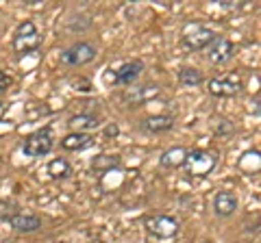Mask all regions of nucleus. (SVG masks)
Wrapping results in <instances>:
<instances>
[{
	"label": "nucleus",
	"mask_w": 261,
	"mask_h": 243,
	"mask_svg": "<svg viewBox=\"0 0 261 243\" xmlns=\"http://www.w3.org/2000/svg\"><path fill=\"white\" fill-rule=\"evenodd\" d=\"M216 165H218V157L214 155V152H209V150H190L181 167H185L187 176L205 178L207 174L214 172Z\"/></svg>",
	"instance_id": "1"
},
{
	"label": "nucleus",
	"mask_w": 261,
	"mask_h": 243,
	"mask_svg": "<svg viewBox=\"0 0 261 243\" xmlns=\"http://www.w3.org/2000/svg\"><path fill=\"white\" fill-rule=\"evenodd\" d=\"M39 44H42V37H39V31L35 26V22L31 20H24L18 24L15 28V35H13V50L18 56H24L29 52H35Z\"/></svg>",
	"instance_id": "2"
},
{
	"label": "nucleus",
	"mask_w": 261,
	"mask_h": 243,
	"mask_svg": "<svg viewBox=\"0 0 261 243\" xmlns=\"http://www.w3.org/2000/svg\"><path fill=\"white\" fill-rule=\"evenodd\" d=\"M216 37H218L216 31L202 26V24L192 22L183 28L181 44H183V48H187V50H205V48H209L211 44H214Z\"/></svg>",
	"instance_id": "3"
},
{
	"label": "nucleus",
	"mask_w": 261,
	"mask_h": 243,
	"mask_svg": "<svg viewBox=\"0 0 261 243\" xmlns=\"http://www.w3.org/2000/svg\"><path fill=\"white\" fill-rule=\"evenodd\" d=\"M53 143H55V137H53L50 128H39V131H35L24 141V155L31 159L46 157L48 152L53 150Z\"/></svg>",
	"instance_id": "4"
},
{
	"label": "nucleus",
	"mask_w": 261,
	"mask_h": 243,
	"mask_svg": "<svg viewBox=\"0 0 261 243\" xmlns=\"http://www.w3.org/2000/svg\"><path fill=\"white\" fill-rule=\"evenodd\" d=\"M144 226L157 239H172L178 232V222L170 215H148L144 220Z\"/></svg>",
	"instance_id": "5"
},
{
	"label": "nucleus",
	"mask_w": 261,
	"mask_h": 243,
	"mask_svg": "<svg viewBox=\"0 0 261 243\" xmlns=\"http://www.w3.org/2000/svg\"><path fill=\"white\" fill-rule=\"evenodd\" d=\"M94 59H96V48L87 42H79L61 52V63L63 66H72V68L87 66V63H92Z\"/></svg>",
	"instance_id": "6"
},
{
	"label": "nucleus",
	"mask_w": 261,
	"mask_h": 243,
	"mask_svg": "<svg viewBox=\"0 0 261 243\" xmlns=\"http://www.w3.org/2000/svg\"><path fill=\"white\" fill-rule=\"evenodd\" d=\"M209 94L211 96H218V98H233L242 92V80L240 76L235 74H226V76H220V78H211L209 83Z\"/></svg>",
	"instance_id": "7"
},
{
	"label": "nucleus",
	"mask_w": 261,
	"mask_h": 243,
	"mask_svg": "<svg viewBox=\"0 0 261 243\" xmlns=\"http://www.w3.org/2000/svg\"><path fill=\"white\" fill-rule=\"evenodd\" d=\"M113 74L107 76V80L111 83H116V85H126L130 87V83H135L137 78H140V74L144 72V63L140 59H133V61H126V63H122V66L118 70H111Z\"/></svg>",
	"instance_id": "8"
},
{
	"label": "nucleus",
	"mask_w": 261,
	"mask_h": 243,
	"mask_svg": "<svg viewBox=\"0 0 261 243\" xmlns=\"http://www.w3.org/2000/svg\"><path fill=\"white\" fill-rule=\"evenodd\" d=\"M233 54H235V46L231 39H226V37H216L214 39V44L209 46V52H207V59L214 63V66H224V63H228L233 59Z\"/></svg>",
	"instance_id": "9"
},
{
	"label": "nucleus",
	"mask_w": 261,
	"mask_h": 243,
	"mask_svg": "<svg viewBox=\"0 0 261 243\" xmlns=\"http://www.w3.org/2000/svg\"><path fill=\"white\" fill-rule=\"evenodd\" d=\"M157 94H159V87L154 83L142 85V87H128V89H124V94H122V100L126 104H142L146 100L154 98Z\"/></svg>",
	"instance_id": "10"
},
{
	"label": "nucleus",
	"mask_w": 261,
	"mask_h": 243,
	"mask_svg": "<svg viewBox=\"0 0 261 243\" xmlns=\"http://www.w3.org/2000/svg\"><path fill=\"white\" fill-rule=\"evenodd\" d=\"M214 210H216V215H220V217L233 215L235 210H238V198H235L233 193H228V191L216 193V198H214Z\"/></svg>",
	"instance_id": "11"
},
{
	"label": "nucleus",
	"mask_w": 261,
	"mask_h": 243,
	"mask_svg": "<svg viewBox=\"0 0 261 243\" xmlns=\"http://www.w3.org/2000/svg\"><path fill=\"white\" fill-rule=\"evenodd\" d=\"M89 145H94V137L87 135V133H70L61 139V148L70 150V152L85 150V148H89Z\"/></svg>",
	"instance_id": "12"
},
{
	"label": "nucleus",
	"mask_w": 261,
	"mask_h": 243,
	"mask_svg": "<svg viewBox=\"0 0 261 243\" xmlns=\"http://www.w3.org/2000/svg\"><path fill=\"white\" fill-rule=\"evenodd\" d=\"M187 148H183V145H174V148H170V150H166L161 155V159H159V165L161 167H166V169H174V167H181L183 165V161H185V157H187Z\"/></svg>",
	"instance_id": "13"
},
{
	"label": "nucleus",
	"mask_w": 261,
	"mask_h": 243,
	"mask_svg": "<svg viewBox=\"0 0 261 243\" xmlns=\"http://www.w3.org/2000/svg\"><path fill=\"white\" fill-rule=\"evenodd\" d=\"M11 228L18 230V232H35L42 228V220L37 215H24V213H18L15 217L9 220Z\"/></svg>",
	"instance_id": "14"
},
{
	"label": "nucleus",
	"mask_w": 261,
	"mask_h": 243,
	"mask_svg": "<svg viewBox=\"0 0 261 243\" xmlns=\"http://www.w3.org/2000/svg\"><path fill=\"white\" fill-rule=\"evenodd\" d=\"M174 126V119L170 115H150L142 119V128L146 133H166Z\"/></svg>",
	"instance_id": "15"
},
{
	"label": "nucleus",
	"mask_w": 261,
	"mask_h": 243,
	"mask_svg": "<svg viewBox=\"0 0 261 243\" xmlns=\"http://www.w3.org/2000/svg\"><path fill=\"white\" fill-rule=\"evenodd\" d=\"M118 167H120V157L116 155H98L92 159V169L98 174L111 172V169H118Z\"/></svg>",
	"instance_id": "16"
},
{
	"label": "nucleus",
	"mask_w": 261,
	"mask_h": 243,
	"mask_svg": "<svg viewBox=\"0 0 261 243\" xmlns=\"http://www.w3.org/2000/svg\"><path fill=\"white\" fill-rule=\"evenodd\" d=\"M46 172H48V176H50V178H55V180H59V178H68V176H70L72 167H70L68 161L59 157V159H53L50 163H48Z\"/></svg>",
	"instance_id": "17"
},
{
	"label": "nucleus",
	"mask_w": 261,
	"mask_h": 243,
	"mask_svg": "<svg viewBox=\"0 0 261 243\" xmlns=\"http://www.w3.org/2000/svg\"><path fill=\"white\" fill-rule=\"evenodd\" d=\"M98 124H100V119H98L96 115H92V113H81V115H72L68 126L72 128H79L76 133H81L83 128H96Z\"/></svg>",
	"instance_id": "18"
},
{
	"label": "nucleus",
	"mask_w": 261,
	"mask_h": 243,
	"mask_svg": "<svg viewBox=\"0 0 261 243\" xmlns=\"http://www.w3.org/2000/svg\"><path fill=\"white\" fill-rule=\"evenodd\" d=\"M178 80L185 85V87H198L202 85V72H198L196 68H181L178 70Z\"/></svg>",
	"instance_id": "19"
},
{
	"label": "nucleus",
	"mask_w": 261,
	"mask_h": 243,
	"mask_svg": "<svg viewBox=\"0 0 261 243\" xmlns=\"http://www.w3.org/2000/svg\"><path fill=\"white\" fill-rule=\"evenodd\" d=\"M18 204L11 200H0V222H9L11 217L18 215Z\"/></svg>",
	"instance_id": "20"
},
{
	"label": "nucleus",
	"mask_w": 261,
	"mask_h": 243,
	"mask_svg": "<svg viewBox=\"0 0 261 243\" xmlns=\"http://www.w3.org/2000/svg\"><path fill=\"white\" fill-rule=\"evenodd\" d=\"M211 122H214V124H211L214 133H218V135H231L233 133V124L226 117H214Z\"/></svg>",
	"instance_id": "21"
},
{
	"label": "nucleus",
	"mask_w": 261,
	"mask_h": 243,
	"mask_svg": "<svg viewBox=\"0 0 261 243\" xmlns=\"http://www.w3.org/2000/svg\"><path fill=\"white\" fill-rule=\"evenodd\" d=\"M11 85H13V78L7 74V72H0V94L7 92V89H9Z\"/></svg>",
	"instance_id": "22"
},
{
	"label": "nucleus",
	"mask_w": 261,
	"mask_h": 243,
	"mask_svg": "<svg viewBox=\"0 0 261 243\" xmlns=\"http://www.w3.org/2000/svg\"><path fill=\"white\" fill-rule=\"evenodd\" d=\"M72 87H76V92H79V87H83L81 92H92V83L85 78H72Z\"/></svg>",
	"instance_id": "23"
},
{
	"label": "nucleus",
	"mask_w": 261,
	"mask_h": 243,
	"mask_svg": "<svg viewBox=\"0 0 261 243\" xmlns=\"http://www.w3.org/2000/svg\"><path fill=\"white\" fill-rule=\"evenodd\" d=\"M118 133H120L118 124H109L107 128H105V137H118Z\"/></svg>",
	"instance_id": "24"
},
{
	"label": "nucleus",
	"mask_w": 261,
	"mask_h": 243,
	"mask_svg": "<svg viewBox=\"0 0 261 243\" xmlns=\"http://www.w3.org/2000/svg\"><path fill=\"white\" fill-rule=\"evenodd\" d=\"M250 111L255 113V115H259V96H255V98H252V102H250Z\"/></svg>",
	"instance_id": "25"
},
{
	"label": "nucleus",
	"mask_w": 261,
	"mask_h": 243,
	"mask_svg": "<svg viewBox=\"0 0 261 243\" xmlns=\"http://www.w3.org/2000/svg\"><path fill=\"white\" fill-rule=\"evenodd\" d=\"M89 243H102V241H89Z\"/></svg>",
	"instance_id": "26"
},
{
	"label": "nucleus",
	"mask_w": 261,
	"mask_h": 243,
	"mask_svg": "<svg viewBox=\"0 0 261 243\" xmlns=\"http://www.w3.org/2000/svg\"><path fill=\"white\" fill-rule=\"evenodd\" d=\"M0 33H3V26H0Z\"/></svg>",
	"instance_id": "27"
},
{
	"label": "nucleus",
	"mask_w": 261,
	"mask_h": 243,
	"mask_svg": "<svg viewBox=\"0 0 261 243\" xmlns=\"http://www.w3.org/2000/svg\"><path fill=\"white\" fill-rule=\"evenodd\" d=\"M0 163H3V159H0Z\"/></svg>",
	"instance_id": "28"
},
{
	"label": "nucleus",
	"mask_w": 261,
	"mask_h": 243,
	"mask_svg": "<svg viewBox=\"0 0 261 243\" xmlns=\"http://www.w3.org/2000/svg\"><path fill=\"white\" fill-rule=\"evenodd\" d=\"M55 243H59V241H55Z\"/></svg>",
	"instance_id": "29"
}]
</instances>
